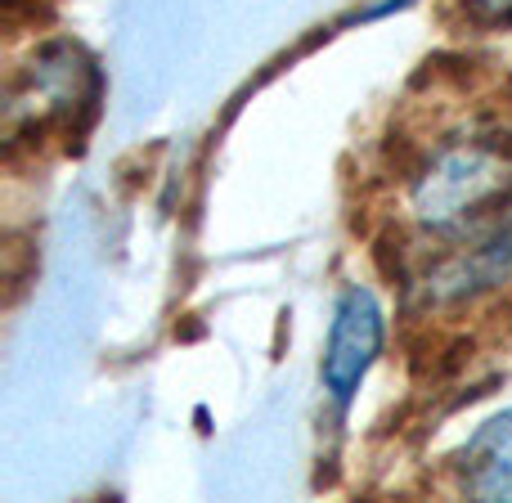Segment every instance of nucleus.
I'll use <instances>...</instances> for the list:
<instances>
[{"label":"nucleus","mask_w":512,"mask_h":503,"mask_svg":"<svg viewBox=\"0 0 512 503\" xmlns=\"http://www.w3.org/2000/svg\"><path fill=\"white\" fill-rule=\"evenodd\" d=\"M99 68L81 45L72 41H50L36 50V59L9 86V144H41L45 135H81L99 108Z\"/></svg>","instance_id":"nucleus-2"},{"label":"nucleus","mask_w":512,"mask_h":503,"mask_svg":"<svg viewBox=\"0 0 512 503\" xmlns=\"http://www.w3.org/2000/svg\"><path fill=\"white\" fill-rule=\"evenodd\" d=\"M459 477L463 490L477 499H512V409L490 418L468 441Z\"/></svg>","instance_id":"nucleus-4"},{"label":"nucleus","mask_w":512,"mask_h":503,"mask_svg":"<svg viewBox=\"0 0 512 503\" xmlns=\"http://www.w3.org/2000/svg\"><path fill=\"white\" fill-rule=\"evenodd\" d=\"M463 9H472L486 23H512V0H463Z\"/></svg>","instance_id":"nucleus-5"},{"label":"nucleus","mask_w":512,"mask_h":503,"mask_svg":"<svg viewBox=\"0 0 512 503\" xmlns=\"http://www.w3.org/2000/svg\"><path fill=\"white\" fill-rule=\"evenodd\" d=\"M418 234L427 243V292L463 297L512 270V140H450L409 180Z\"/></svg>","instance_id":"nucleus-1"},{"label":"nucleus","mask_w":512,"mask_h":503,"mask_svg":"<svg viewBox=\"0 0 512 503\" xmlns=\"http://www.w3.org/2000/svg\"><path fill=\"white\" fill-rule=\"evenodd\" d=\"M378 351H382L378 301H373L369 288H346L333 310V328H328V346H324V387L337 409H346L355 400Z\"/></svg>","instance_id":"nucleus-3"}]
</instances>
